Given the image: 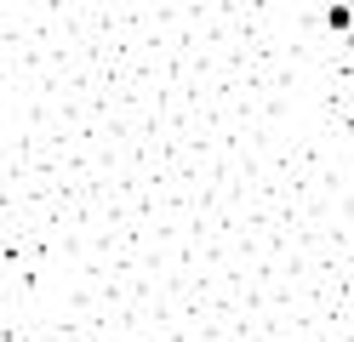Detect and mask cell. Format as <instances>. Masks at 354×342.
Wrapping results in <instances>:
<instances>
[{"label": "cell", "instance_id": "cell-2", "mask_svg": "<svg viewBox=\"0 0 354 342\" xmlns=\"http://www.w3.org/2000/svg\"><path fill=\"white\" fill-rule=\"evenodd\" d=\"M348 108H354V86H348Z\"/></svg>", "mask_w": 354, "mask_h": 342}, {"label": "cell", "instance_id": "cell-1", "mask_svg": "<svg viewBox=\"0 0 354 342\" xmlns=\"http://www.w3.org/2000/svg\"><path fill=\"white\" fill-rule=\"evenodd\" d=\"M326 23H331V29H354V6H331Z\"/></svg>", "mask_w": 354, "mask_h": 342}]
</instances>
